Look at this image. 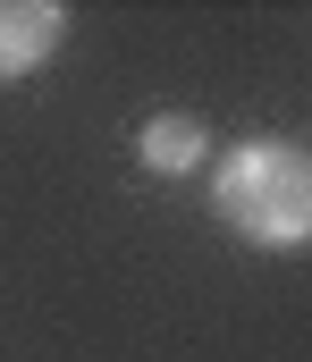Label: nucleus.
<instances>
[{
    "mask_svg": "<svg viewBox=\"0 0 312 362\" xmlns=\"http://www.w3.org/2000/svg\"><path fill=\"white\" fill-rule=\"evenodd\" d=\"M59 42H68V8L59 0H0V85L34 76Z\"/></svg>",
    "mask_w": 312,
    "mask_h": 362,
    "instance_id": "obj_2",
    "label": "nucleus"
},
{
    "mask_svg": "<svg viewBox=\"0 0 312 362\" xmlns=\"http://www.w3.org/2000/svg\"><path fill=\"white\" fill-rule=\"evenodd\" d=\"M135 160H144L152 177H195V169L211 160L203 118H195V110H161V118H144V127H135Z\"/></svg>",
    "mask_w": 312,
    "mask_h": 362,
    "instance_id": "obj_3",
    "label": "nucleus"
},
{
    "mask_svg": "<svg viewBox=\"0 0 312 362\" xmlns=\"http://www.w3.org/2000/svg\"><path fill=\"white\" fill-rule=\"evenodd\" d=\"M211 211L262 245V253H296L312 236V152L287 135H253L211 169Z\"/></svg>",
    "mask_w": 312,
    "mask_h": 362,
    "instance_id": "obj_1",
    "label": "nucleus"
}]
</instances>
